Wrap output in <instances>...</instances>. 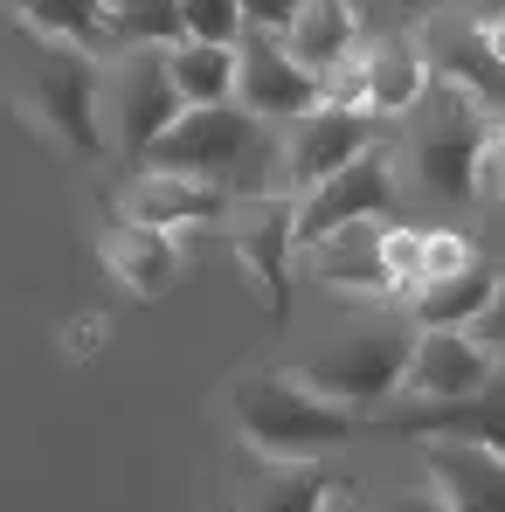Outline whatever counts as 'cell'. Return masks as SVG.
Wrapping results in <instances>:
<instances>
[{
  "label": "cell",
  "mask_w": 505,
  "mask_h": 512,
  "mask_svg": "<svg viewBox=\"0 0 505 512\" xmlns=\"http://www.w3.org/2000/svg\"><path fill=\"white\" fill-rule=\"evenodd\" d=\"M7 90L28 104V118L42 132H56L84 167L111 160V139H104V63L84 42H56V35H35L14 21V42H7Z\"/></svg>",
  "instance_id": "6da1fadb"
},
{
  "label": "cell",
  "mask_w": 505,
  "mask_h": 512,
  "mask_svg": "<svg viewBox=\"0 0 505 512\" xmlns=\"http://www.w3.org/2000/svg\"><path fill=\"white\" fill-rule=\"evenodd\" d=\"M139 167L215 180V187H229L236 201L291 194V187H284V132H270L243 104H194V111H180V125H173L167 139H153V153H146Z\"/></svg>",
  "instance_id": "7a4b0ae2"
},
{
  "label": "cell",
  "mask_w": 505,
  "mask_h": 512,
  "mask_svg": "<svg viewBox=\"0 0 505 512\" xmlns=\"http://www.w3.org/2000/svg\"><path fill=\"white\" fill-rule=\"evenodd\" d=\"M492 132H499L492 111H478L457 84L429 77V90L409 111V139L395 153L402 187H416L422 201H471L478 173H485V153H492Z\"/></svg>",
  "instance_id": "3957f363"
},
{
  "label": "cell",
  "mask_w": 505,
  "mask_h": 512,
  "mask_svg": "<svg viewBox=\"0 0 505 512\" xmlns=\"http://www.w3.org/2000/svg\"><path fill=\"white\" fill-rule=\"evenodd\" d=\"M229 416H236L243 450H256V457H333L360 429L346 402L319 395L298 374H243L229 388Z\"/></svg>",
  "instance_id": "277c9868"
},
{
  "label": "cell",
  "mask_w": 505,
  "mask_h": 512,
  "mask_svg": "<svg viewBox=\"0 0 505 512\" xmlns=\"http://www.w3.org/2000/svg\"><path fill=\"white\" fill-rule=\"evenodd\" d=\"M416 319H353L305 353L298 381H312L319 395L346 402L353 416L360 409H381L402 395V374H409V353H416Z\"/></svg>",
  "instance_id": "5b68a950"
},
{
  "label": "cell",
  "mask_w": 505,
  "mask_h": 512,
  "mask_svg": "<svg viewBox=\"0 0 505 512\" xmlns=\"http://www.w3.org/2000/svg\"><path fill=\"white\" fill-rule=\"evenodd\" d=\"M187 97L173 90V70H167V49H118L104 63V139L118 160H146L153 139H167L180 125Z\"/></svg>",
  "instance_id": "8992f818"
},
{
  "label": "cell",
  "mask_w": 505,
  "mask_h": 512,
  "mask_svg": "<svg viewBox=\"0 0 505 512\" xmlns=\"http://www.w3.org/2000/svg\"><path fill=\"white\" fill-rule=\"evenodd\" d=\"M422 90H429V63H422L416 35H367L353 49V63H339L326 77L333 104H360L374 118H409Z\"/></svg>",
  "instance_id": "52a82bcc"
},
{
  "label": "cell",
  "mask_w": 505,
  "mask_h": 512,
  "mask_svg": "<svg viewBox=\"0 0 505 512\" xmlns=\"http://www.w3.org/2000/svg\"><path fill=\"white\" fill-rule=\"evenodd\" d=\"M236 104L256 111L263 125H291V118L326 104V84L291 56V42L277 28H243V42H236Z\"/></svg>",
  "instance_id": "ba28073f"
},
{
  "label": "cell",
  "mask_w": 505,
  "mask_h": 512,
  "mask_svg": "<svg viewBox=\"0 0 505 512\" xmlns=\"http://www.w3.org/2000/svg\"><path fill=\"white\" fill-rule=\"evenodd\" d=\"M381 118L374 111H360V104H319V111H305V118H291L284 125V187L291 194H312L319 180H333L339 167H353L360 153H374L381 139Z\"/></svg>",
  "instance_id": "9c48e42d"
},
{
  "label": "cell",
  "mask_w": 505,
  "mask_h": 512,
  "mask_svg": "<svg viewBox=\"0 0 505 512\" xmlns=\"http://www.w3.org/2000/svg\"><path fill=\"white\" fill-rule=\"evenodd\" d=\"M402 201V173H395V153H360L353 167H339L333 180H319L312 194H298V250L333 236V229H353V222H381L388 208Z\"/></svg>",
  "instance_id": "30bf717a"
},
{
  "label": "cell",
  "mask_w": 505,
  "mask_h": 512,
  "mask_svg": "<svg viewBox=\"0 0 505 512\" xmlns=\"http://www.w3.org/2000/svg\"><path fill=\"white\" fill-rule=\"evenodd\" d=\"M416 42H422L429 77L457 84L478 111L505 118V56L485 42V28H478L471 14H429V21L416 28Z\"/></svg>",
  "instance_id": "8fae6325"
},
{
  "label": "cell",
  "mask_w": 505,
  "mask_h": 512,
  "mask_svg": "<svg viewBox=\"0 0 505 512\" xmlns=\"http://www.w3.org/2000/svg\"><path fill=\"white\" fill-rule=\"evenodd\" d=\"M499 374V353L478 340L471 326H422L409 374H402V402H464Z\"/></svg>",
  "instance_id": "7c38bea8"
},
{
  "label": "cell",
  "mask_w": 505,
  "mask_h": 512,
  "mask_svg": "<svg viewBox=\"0 0 505 512\" xmlns=\"http://www.w3.org/2000/svg\"><path fill=\"white\" fill-rule=\"evenodd\" d=\"M236 194L215 187V180H194V173H167V167H139L118 187V215L132 222H153V229H215V222H236Z\"/></svg>",
  "instance_id": "4fadbf2b"
},
{
  "label": "cell",
  "mask_w": 505,
  "mask_h": 512,
  "mask_svg": "<svg viewBox=\"0 0 505 512\" xmlns=\"http://www.w3.org/2000/svg\"><path fill=\"white\" fill-rule=\"evenodd\" d=\"M353 478L326 457H256L236 464V512H333Z\"/></svg>",
  "instance_id": "5bb4252c"
},
{
  "label": "cell",
  "mask_w": 505,
  "mask_h": 512,
  "mask_svg": "<svg viewBox=\"0 0 505 512\" xmlns=\"http://www.w3.org/2000/svg\"><path fill=\"white\" fill-rule=\"evenodd\" d=\"M236 256L256 284L270 291V312L291 319V256H298V194H263L236 208Z\"/></svg>",
  "instance_id": "9a60e30c"
},
{
  "label": "cell",
  "mask_w": 505,
  "mask_h": 512,
  "mask_svg": "<svg viewBox=\"0 0 505 512\" xmlns=\"http://www.w3.org/2000/svg\"><path fill=\"white\" fill-rule=\"evenodd\" d=\"M381 429L422 436V443H485V450H505V360H499V374L478 395H464V402H402L395 395Z\"/></svg>",
  "instance_id": "2e32d148"
},
{
  "label": "cell",
  "mask_w": 505,
  "mask_h": 512,
  "mask_svg": "<svg viewBox=\"0 0 505 512\" xmlns=\"http://www.w3.org/2000/svg\"><path fill=\"white\" fill-rule=\"evenodd\" d=\"M305 270L319 284H333L346 298H381L395 291V270H388V222H353V229H333L319 243H305Z\"/></svg>",
  "instance_id": "e0dca14e"
},
{
  "label": "cell",
  "mask_w": 505,
  "mask_h": 512,
  "mask_svg": "<svg viewBox=\"0 0 505 512\" xmlns=\"http://www.w3.org/2000/svg\"><path fill=\"white\" fill-rule=\"evenodd\" d=\"M429 478L450 512H505V450L485 443H429Z\"/></svg>",
  "instance_id": "ac0fdd59"
},
{
  "label": "cell",
  "mask_w": 505,
  "mask_h": 512,
  "mask_svg": "<svg viewBox=\"0 0 505 512\" xmlns=\"http://www.w3.org/2000/svg\"><path fill=\"white\" fill-rule=\"evenodd\" d=\"M499 277L505 270H492L485 256H464L457 270H443V277H429V284L409 291V319L416 326H478L492 291H499Z\"/></svg>",
  "instance_id": "d6986e66"
},
{
  "label": "cell",
  "mask_w": 505,
  "mask_h": 512,
  "mask_svg": "<svg viewBox=\"0 0 505 512\" xmlns=\"http://www.w3.org/2000/svg\"><path fill=\"white\" fill-rule=\"evenodd\" d=\"M104 263L118 270V284H125V291L160 298L173 277H180V243H173L167 229H153V222L118 215V222H111V236H104Z\"/></svg>",
  "instance_id": "ffe728a7"
},
{
  "label": "cell",
  "mask_w": 505,
  "mask_h": 512,
  "mask_svg": "<svg viewBox=\"0 0 505 512\" xmlns=\"http://www.w3.org/2000/svg\"><path fill=\"white\" fill-rule=\"evenodd\" d=\"M284 42H291V56L326 84L339 63H353V49L367 42L360 35V14H353V0H305V14L284 28Z\"/></svg>",
  "instance_id": "44dd1931"
},
{
  "label": "cell",
  "mask_w": 505,
  "mask_h": 512,
  "mask_svg": "<svg viewBox=\"0 0 505 512\" xmlns=\"http://www.w3.org/2000/svg\"><path fill=\"white\" fill-rule=\"evenodd\" d=\"M173 90L194 104H236V42H173L167 49Z\"/></svg>",
  "instance_id": "7402d4cb"
},
{
  "label": "cell",
  "mask_w": 505,
  "mask_h": 512,
  "mask_svg": "<svg viewBox=\"0 0 505 512\" xmlns=\"http://www.w3.org/2000/svg\"><path fill=\"white\" fill-rule=\"evenodd\" d=\"M104 42L111 49H173V42H187L180 0H104Z\"/></svg>",
  "instance_id": "603a6c76"
},
{
  "label": "cell",
  "mask_w": 505,
  "mask_h": 512,
  "mask_svg": "<svg viewBox=\"0 0 505 512\" xmlns=\"http://www.w3.org/2000/svg\"><path fill=\"white\" fill-rule=\"evenodd\" d=\"M0 7H7L21 28H35V35L104 49V0H0Z\"/></svg>",
  "instance_id": "cb8c5ba5"
},
{
  "label": "cell",
  "mask_w": 505,
  "mask_h": 512,
  "mask_svg": "<svg viewBox=\"0 0 505 512\" xmlns=\"http://www.w3.org/2000/svg\"><path fill=\"white\" fill-rule=\"evenodd\" d=\"M333 512H450V506H443V492H436V478H429V485H381V492L346 485L333 499Z\"/></svg>",
  "instance_id": "d4e9b609"
},
{
  "label": "cell",
  "mask_w": 505,
  "mask_h": 512,
  "mask_svg": "<svg viewBox=\"0 0 505 512\" xmlns=\"http://www.w3.org/2000/svg\"><path fill=\"white\" fill-rule=\"evenodd\" d=\"M180 21H187V42H243L250 28L243 0H180Z\"/></svg>",
  "instance_id": "484cf974"
},
{
  "label": "cell",
  "mask_w": 505,
  "mask_h": 512,
  "mask_svg": "<svg viewBox=\"0 0 505 512\" xmlns=\"http://www.w3.org/2000/svg\"><path fill=\"white\" fill-rule=\"evenodd\" d=\"M360 35H416L429 14H443V0H353Z\"/></svg>",
  "instance_id": "4316f807"
},
{
  "label": "cell",
  "mask_w": 505,
  "mask_h": 512,
  "mask_svg": "<svg viewBox=\"0 0 505 512\" xmlns=\"http://www.w3.org/2000/svg\"><path fill=\"white\" fill-rule=\"evenodd\" d=\"M243 14H250V28H291L298 14H305V0H243Z\"/></svg>",
  "instance_id": "83f0119b"
},
{
  "label": "cell",
  "mask_w": 505,
  "mask_h": 512,
  "mask_svg": "<svg viewBox=\"0 0 505 512\" xmlns=\"http://www.w3.org/2000/svg\"><path fill=\"white\" fill-rule=\"evenodd\" d=\"M471 333H478V340H485V346L505 360V277H499V291H492V305H485V319H478Z\"/></svg>",
  "instance_id": "f1b7e54d"
},
{
  "label": "cell",
  "mask_w": 505,
  "mask_h": 512,
  "mask_svg": "<svg viewBox=\"0 0 505 512\" xmlns=\"http://www.w3.org/2000/svg\"><path fill=\"white\" fill-rule=\"evenodd\" d=\"M464 7H478V0H464Z\"/></svg>",
  "instance_id": "f546056e"
}]
</instances>
